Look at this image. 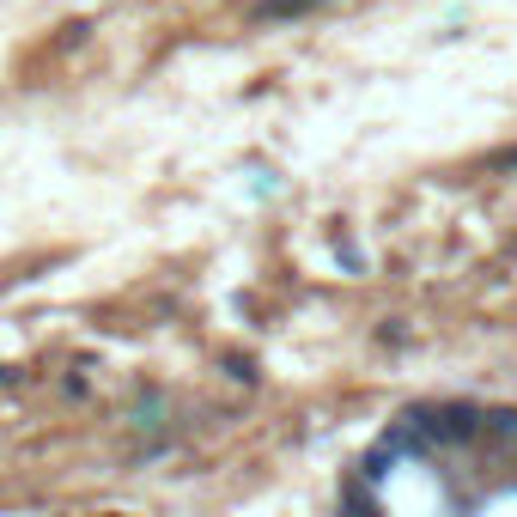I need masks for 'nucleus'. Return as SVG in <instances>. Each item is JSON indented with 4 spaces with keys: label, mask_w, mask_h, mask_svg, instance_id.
<instances>
[{
    "label": "nucleus",
    "mask_w": 517,
    "mask_h": 517,
    "mask_svg": "<svg viewBox=\"0 0 517 517\" xmlns=\"http://www.w3.org/2000/svg\"><path fill=\"white\" fill-rule=\"evenodd\" d=\"M408 420H414V432L438 438V445H463V438H475V432H481V414H475V408H463V402H445V408H414Z\"/></svg>",
    "instance_id": "obj_1"
}]
</instances>
